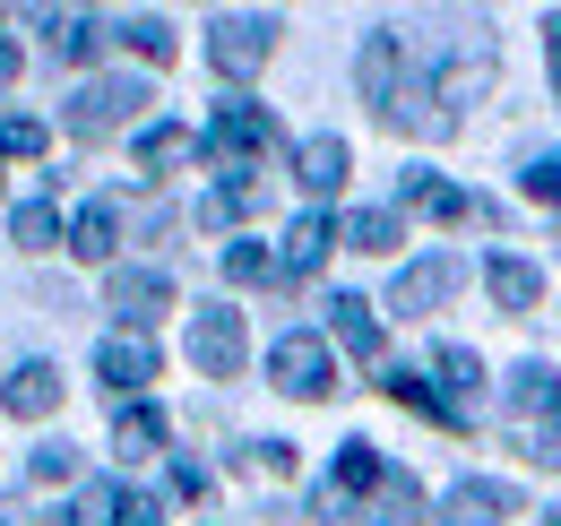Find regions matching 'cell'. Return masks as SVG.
Instances as JSON below:
<instances>
[{"label":"cell","mask_w":561,"mask_h":526,"mask_svg":"<svg viewBox=\"0 0 561 526\" xmlns=\"http://www.w3.org/2000/svg\"><path fill=\"white\" fill-rule=\"evenodd\" d=\"M251 207H260V182H251V173H225V182L208 191V207H199V216H208V225H242Z\"/></svg>","instance_id":"cell-27"},{"label":"cell","mask_w":561,"mask_h":526,"mask_svg":"<svg viewBox=\"0 0 561 526\" xmlns=\"http://www.w3.org/2000/svg\"><path fill=\"white\" fill-rule=\"evenodd\" d=\"M122 44H130L139 61H173V26H164V18H122Z\"/></svg>","instance_id":"cell-29"},{"label":"cell","mask_w":561,"mask_h":526,"mask_svg":"<svg viewBox=\"0 0 561 526\" xmlns=\"http://www.w3.org/2000/svg\"><path fill=\"white\" fill-rule=\"evenodd\" d=\"M510 510H518L510 483H458V492L440 501V526H501Z\"/></svg>","instance_id":"cell-16"},{"label":"cell","mask_w":561,"mask_h":526,"mask_svg":"<svg viewBox=\"0 0 561 526\" xmlns=\"http://www.w3.org/2000/svg\"><path fill=\"white\" fill-rule=\"evenodd\" d=\"M26 526H78V510H35Z\"/></svg>","instance_id":"cell-38"},{"label":"cell","mask_w":561,"mask_h":526,"mask_svg":"<svg viewBox=\"0 0 561 526\" xmlns=\"http://www.w3.org/2000/svg\"><path fill=\"white\" fill-rule=\"evenodd\" d=\"M139 104H147V78H87L70 95V130L78 138H113V130L139 122Z\"/></svg>","instance_id":"cell-2"},{"label":"cell","mask_w":561,"mask_h":526,"mask_svg":"<svg viewBox=\"0 0 561 526\" xmlns=\"http://www.w3.org/2000/svg\"><path fill=\"white\" fill-rule=\"evenodd\" d=\"M380 389L398 397V405H415V414H432V423H449V432H467V423H458V414L440 405V389H432L423 371H407V363H398V371H380Z\"/></svg>","instance_id":"cell-22"},{"label":"cell","mask_w":561,"mask_h":526,"mask_svg":"<svg viewBox=\"0 0 561 526\" xmlns=\"http://www.w3.org/2000/svg\"><path fill=\"white\" fill-rule=\"evenodd\" d=\"M329 329H337V345H346L354 363H380V320H371L363 294H329Z\"/></svg>","instance_id":"cell-15"},{"label":"cell","mask_w":561,"mask_h":526,"mask_svg":"<svg viewBox=\"0 0 561 526\" xmlns=\"http://www.w3.org/2000/svg\"><path fill=\"white\" fill-rule=\"evenodd\" d=\"M251 458L268 466V474H294V441H260V449H251Z\"/></svg>","instance_id":"cell-35"},{"label":"cell","mask_w":561,"mask_h":526,"mask_svg":"<svg viewBox=\"0 0 561 526\" xmlns=\"http://www.w3.org/2000/svg\"><path fill=\"white\" fill-rule=\"evenodd\" d=\"M268 147H277L268 104H225V113L208 122V156H216V164H233V173H242L251 156H268Z\"/></svg>","instance_id":"cell-4"},{"label":"cell","mask_w":561,"mask_h":526,"mask_svg":"<svg viewBox=\"0 0 561 526\" xmlns=\"http://www.w3.org/2000/svg\"><path fill=\"white\" fill-rule=\"evenodd\" d=\"M510 414H518V423H553V432H561V371H553V363H518V371H510Z\"/></svg>","instance_id":"cell-11"},{"label":"cell","mask_w":561,"mask_h":526,"mask_svg":"<svg viewBox=\"0 0 561 526\" xmlns=\"http://www.w3.org/2000/svg\"><path fill=\"white\" fill-rule=\"evenodd\" d=\"M432 371L449 380V389H440V405H449L458 423H476V389H484V363H476L467 345H440V354H432Z\"/></svg>","instance_id":"cell-17"},{"label":"cell","mask_w":561,"mask_h":526,"mask_svg":"<svg viewBox=\"0 0 561 526\" xmlns=\"http://www.w3.org/2000/svg\"><path fill=\"white\" fill-rule=\"evenodd\" d=\"M0 156H44V122L9 113V122H0Z\"/></svg>","instance_id":"cell-33"},{"label":"cell","mask_w":561,"mask_h":526,"mask_svg":"<svg viewBox=\"0 0 561 526\" xmlns=\"http://www.w3.org/2000/svg\"><path fill=\"white\" fill-rule=\"evenodd\" d=\"M484 285H492L501 311H536V302H545V276H536L527 260H510V251H492V260H484Z\"/></svg>","instance_id":"cell-18"},{"label":"cell","mask_w":561,"mask_h":526,"mask_svg":"<svg viewBox=\"0 0 561 526\" xmlns=\"http://www.w3.org/2000/svg\"><path fill=\"white\" fill-rule=\"evenodd\" d=\"M104 302H113V311L130 320V336H139L147 320L173 311V276H164V267H113V276H104Z\"/></svg>","instance_id":"cell-7"},{"label":"cell","mask_w":561,"mask_h":526,"mask_svg":"<svg viewBox=\"0 0 561 526\" xmlns=\"http://www.w3.org/2000/svg\"><path fill=\"white\" fill-rule=\"evenodd\" d=\"M78 518H104V526H156V492H139V483H95Z\"/></svg>","instance_id":"cell-19"},{"label":"cell","mask_w":561,"mask_h":526,"mask_svg":"<svg viewBox=\"0 0 561 526\" xmlns=\"http://www.w3.org/2000/svg\"><path fill=\"white\" fill-rule=\"evenodd\" d=\"M545 53H553V87H561V9L545 18Z\"/></svg>","instance_id":"cell-37"},{"label":"cell","mask_w":561,"mask_h":526,"mask_svg":"<svg viewBox=\"0 0 561 526\" xmlns=\"http://www.w3.org/2000/svg\"><path fill=\"white\" fill-rule=\"evenodd\" d=\"M545 526H561V501H553V510H545Z\"/></svg>","instance_id":"cell-40"},{"label":"cell","mask_w":561,"mask_h":526,"mask_svg":"<svg viewBox=\"0 0 561 526\" xmlns=\"http://www.w3.org/2000/svg\"><path fill=\"white\" fill-rule=\"evenodd\" d=\"M113 449H122V458H156V449H164V414H156V405H130V414L113 423Z\"/></svg>","instance_id":"cell-25"},{"label":"cell","mask_w":561,"mask_h":526,"mask_svg":"<svg viewBox=\"0 0 561 526\" xmlns=\"http://www.w3.org/2000/svg\"><path fill=\"white\" fill-rule=\"evenodd\" d=\"M458 285H467V267L449 260V251H440V260H415V267H398V285H389V311H407V320H415V311H440Z\"/></svg>","instance_id":"cell-8"},{"label":"cell","mask_w":561,"mask_h":526,"mask_svg":"<svg viewBox=\"0 0 561 526\" xmlns=\"http://www.w3.org/2000/svg\"><path fill=\"white\" fill-rule=\"evenodd\" d=\"M225 276H233V285H268V276H277V251H260V242H225Z\"/></svg>","instance_id":"cell-30"},{"label":"cell","mask_w":561,"mask_h":526,"mask_svg":"<svg viewBox=\"0 0 561 526\" xmlns=\"http://www.w3.org/2000/svg\"><path fill=\"white\" fill-rule=\"evenodd\" d=\"M182 156H199L191 130H173V122H147L139 130V164H182Z\"/></svg>","instance_id":"cell-28"},{"label":"cell","mask_w":561,"mask_h":526,"mask_svg":"<svg viewBox=\"0 0 561 526\" xmlns=\"http://www.w3.org/2000/svg\"><path fill=\"white\" fill-rule=\"evenodd\" d=\"M268 380H277L285 397H311V405H320V397H337V363H329V345L311 329H294V336L268 345Z\"/></svg>","instance_id":"cell-3"},{"label":"cell","mask_w":561,"mask_h":526,"mask_svg":"<svg viewBox=\"0 0 561 526\" xmlns=\"http://www.w3.org/2000/svg\"><path fill=\"white\" fill-rule=\"evenodd\" d=\"M527 458H545V466H561V441H536V449H527Z\"/></svg>","instance_id":"cell-39"},{"label":"cell","mask_w":561,"mask_h":526,"mask_svg":"<svg viewBox=\"0 0 561 526\" xmlns=\"http://www.w3.org/2000/svg\"><path fill=\"white\" fill-rule=\"evenodd\" d=\"M346 138H302V156H294V182H302V191L311 198H337L346 191Z\"/></svg>","instance_id":"cell-13"},{"label":"cell","mask_w":561,"mask_h":526,"mask_svg":"<svg viewBox=\"0 0 561 526\" xmlns=\"http://www.w3.org/2000/svg\"><path fill=\"white\" fill-rule=\"evenodd\" d=\"M18 69H26V53H18V35H0V87H9Z\"/></svg>","instance_id":"cell-36"},{"label":"cell","mask_w":561,"mask_h":526,"mask_svg":"<svg viewBox=\"0 0 561 526\" xmlns=\"http://www.w3.org/2000/svg\"><path fill=\"white\" fill-rule=\"evenodd\" d=\"M9 233H18V251H53V242H61V216H53V198L35 191L18 216H9Z\"/></svg>","instance_id":"cell-26"},{"label":"cell","mask_w":561,"mask_h":526,"mask_svg":"<svg viewBox=\"0 0 561 526\" xmlns=\"http://www.w3.org/2000/svg\"><path fill=\"white\" fill-rule=\"evenodd\" d=\"M44 26H53V53H61V61H87V53H95V35H104L87 9H44Z\"/></svg>","instance_id":"cell-24"},{"label":"cell","mask_w":561,"mask_h":526,"mask_svg":"<svg viewBox=\"0 0 561 526\" xmlns=\"http://www.w3.org/2000/svg\"><path fill=\"white\" fill-rule=\"evenodd\" d=\"M329 242H337V225H329L320 207H302L294 233H285V251H277V276H311V267L329 260Z\"/></svg>","instance_id":"cell-14"},{"label":"cell","mask_w":561,"mask_h":526,"mask_svg":"<svg viewBox=\"0 0 561 526\" xmlns=\"http://www.w3.org/2000/svg\"><path fill=\"white\" fill-rule=\"evenodd\" d=\"M182 345H191V363H199L208 380H233V371H242V311H199Z\"/></svg>","instance_id":"cell-9"},{"label":"cell","mask_w":561,"mask_h":526,"mask_svg":"<svg viewBox=\"0 0 561 526\" xmlns=\"http://www.w3.org/2000/svg\"><path fill=\"white\" fill-rule=\"evenodd\" d=\"M95 371H104V389L113 397H139L147 380H156V345H147V336H104V345H95Z\"/></svg>","instance_id":"cell-10"},{"label":"cell","mask_w":561,"mask_h":526,"mask_svg":"<svg viewBox=\"0 0 561 526\" xmlns=\"http://www.w3.org/2000/svg\"><path fill=\"white\" fill-rule=\"evenodd\" d=\"M78 466H87V458H78L70 441H44V449H35V458H26V474H35V483H70Z\"/></svg>","instance_id":"cell-31"},{"label":"cell","mask_w":561,"mask_h":526,"mask_svg":"<svg viewBox=\"0 0 561 526\" xmlns=\"http://www.w3.org/2000/svg\"><path fill=\"white\" fill-rule=\"evenodd\" d=\"M113 242H122V207H113V198L78 207V225H70V251H78V260H113Z\"/></svg>","instance_id":"cell-21"},{"label":"cell","mask_w":561,"mask_h":526,"mask_svg":"<svg viewBox=\"0 0 561 526\" xmlns=\"http://www.w3.org/2000/svg\"><path fill=\"white\" fill-rule=\"evenodd\" d=\"M363 104L398 130V113H407V44L398 35H371L363 44Z\"/></svg>","instance_id":"cell-5"},{"label":"cell","mask_w":561,"mask_h":526,"mask_svg":"<svg viewBox=\"0 0 561 526\" xmlns=\"http://www.w3.org/2000/svg\"><path fill=\"white\" fill-rule=\"evenodd\" d=\"M0 405H9L18 423H35V414H53V405H61V371H53V363H26V371H18L9 389H0Z\"/></svg>","instance_id":"cell-20"},{"label":"cell","mask_w":561,"mask_h":526,"mask_svg":"<svg viewBox=\"0 0 561 526\" xmlns=\"http://www.w3.org/2000/svg\"><path fill=\"white\" fill-rule=\"evenodd\" d=\"M268 44H277V18H216V35H208V61L225 69V78H251V69L268 61Z\"/></svg>","instance_id":"cell-6"},{"label":"cell","mask_w":561,"mask_h":526,"mask_svg":"<svg viewBox=\"0 0 561 526\" xmlns=\"http://www.w3.org/2000/svg\"><path fill=\"white\" fill-rule=\"evenodd\" d=\"M337 233H346L354 251H371V260H380V251H398V242H407V225H398V216H389V207H354L346 225H337Z\"/></svg>","instance_id":"cell-23"},{"label":"cell","mask_w":561,"mask_h":526,"mask_svg":"<svg viewBox=\"0 0 561 526\" xmlns=\"http://www.w3.org/2000/svg\"><path fill=\"white\" fill-rule=\"evenodd\" d=\"M398 191H407V207L432 216V225H467V216H484V198H467L458 182H440V173H407Z\"/></svg>","instance_id":"cell-12"},{"label":"cell","mask_w":561,"mask_h":526,"mask_svg":"<svg viewBox=\"0 0 561 526\" xmlns=\"http://www.w3.org/2000/svg\"><path fill=\"white\" fill-rule=\"evenodd\" d=\"M311 518L320 526H415L423 518V483L407 466H380L371 441H346L329 483L311 492Z\"/></svg>","instance_id":"cell-1"},{"label":"cell","mask_w":561,"mask_h":526,"mask_svg":"<svg viewBox=\"0 0 561 526\" xmlns=\"http://www.w3.org/2000/svg\"><path fill=\"white\" fill-rule=\"evenodd\" d=\"M518 191L536 198V207H561V156H527V173H518Z\"/></svg>","instance_id":"cell-32"},{"label":"cell","mask_w":561,"mask_h":526,"mask_svg":"<svg viewBox=\"0 0 561 526\" xmlns=\"http://www.w3.org/2000/svg\"><path fill=\"white\" fill-rule=\"evenodd\" d=\"M173 492H182V501H208V466L182 458V466H173Z\"/></svg>","instance_id":"cell-34"}]
</instances>
